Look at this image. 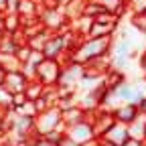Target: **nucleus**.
Here are the masks:
<instances>
[{
	"label": "nucleus",
	"instance_id": "f257e3e1",
	"mask_svg": "<svg viewBox=\"0 0 146 146\" xmlns=\"http://www.w3.org/2000/svg\"><path fill=\"white\" fill-rule=\"evenodd\" d=\"M59 124H61V110L57 106H51L49 110L36 114V118H35V132L39 136H45L49 130L57 128Z\"/></svg>",
	"mask_w": 146,
	"mask_h": 146
},
{
	"label": "nucleus",
	"instance_id": "f03ea898",
	"mask_svg": "<svg viewBox=\"0 0 146 146\" xmlns=\"http://www.w3.org/2000/svg\"><path fill=\"white\" fill-rule=\"evenodd\" d=\"M59 75H61V65L57 63V59H43L36 67V79L43 81L45 85H57L59 83Z\"/></svg>",
	"mask_w": 146,
	"mask_h": 146
},
{
	"label": "nucleus",
	"instance_id": "7ed1b4c3",
	"mask_svg": "<svg viewBox=\"0 0 146 146\" xmlns=\"http://www.w3.org/2000/svg\"><path fill=\"white\" fill-rule=\"evenodd\" d=\"M106 47H108V35L106 36H91V41L77 51L75 59L77 61H91V59L100 57V55H104Z\"/></svg>",
	"mask_w": 146,
	"mask_h": 146
},
{
	"label": "nucleus",
	"instance_id": "20e7f679",
	"mask_svg": "<svg viewBox=\"0 0 146 146\" xmlns=\"http://www.w3.org/2000/svg\"><path fill=\"white\" fill-rule=\"evenodd\" d=\"M29 77L21 69H14V71H6L4 75V81H2V87L8 91V94H14V91H25L27 85H29Z\"/></svg>",
	"mask_w": 146,
	"mask_h": 146
},
{
	"label": "nucleus",
	"instance_id": "39448f33",
	"mask_svg": "<svg viewBox=\"0 0 146 146\" xmlns=\"http://www.w3.org/2000/svg\"><path fill=\"white\" fill-rule=\"evenodd\" d=\"M41 51H43V55L47 59H57L63 51H67L63 35H49V39L45 41V45H43Z\"/></svg>",
	"mask_w": 146,
	"mask_h": 146
},
{
	"label": "nucleus",
	"instance_id": "423d86ee",
	"mask_svg": "<svg viewBox=\"0 0 146 146\" xmlns=\"http://www.w3.org/2000/svg\"><path fill=\"white\" fill-rule=\"evenodd\" d=\"M67 136H69V138H73L77 144H81V146H83L85 142H89L91 138H94V126H89V124H85V122L81 120V122H77V124L69 126Z\"/></svg>",
	"mask_w": 146,
	"mask_h": 146
},
{
	"label": "nucleus",
	"instance_id": "0eeeda50",
	"mask_svg": "<svg viewBox=\"0 0 146 146\" xmlns=\"http://www.w3.org/2000/svg\"><path fill=\"white\" fill-rule=\"evenodd\" d=\"M2 27H4V33H16L23 29V18L18 12H4L2 14Z\"/></svg>",
	"mask_w": 146,
	"mask_h": 146
},
{
	"label": "nucleus",
	"instance_id": "6e6552de",
	"mask_svg": "<svg viewBox=\"0 0 146 146\" xmlns=\"http://www.w3.org/2000/svg\"><path fill=\"white\" fill-rule=\"evenodd\" d=\"M0 65H2L4 71L21 69V61L16 59V55H14V53H0Z\"/></svg>",
	"mask_w": 146,
	"mask_h": 146
},
{
	"label": "nucleus",
	"instance_id": "1a4fd4ad",
	"mask_svg": "<svg viewBox=\"0 0 146 146\" xmlns=\"http://www.w3.org/2000/svg\"><path fill=\"white\" fill-rule=\"evenodd\" d=\"M25 91H27V98H29V100H36V98H39L43 91H45V83H43V81H39V79L35 77V79H31V81H29V85H27V89H25Z\"/></svg>",
	"mask_w": 146,
	"mask_h": 146
},
{
	"label": "nucleus",
	"instance_id": "9d476101",
	"mask_svg": "<svg viewBox=\"0 0 146 146\" xmlns=\"http://www.w3.org/2000/svg\"><path fill=\"white\" fill-rule=\"evenodd\" d=\"M106 134L110 136V140H112V142H116V144H122V142L128 138L126 130H122V128H116V126H112V128H110V130H108Z\"/></svg>",
	"mask_w": 146,
	"mask_h": 146
},
{
	"label": "nucleus",
	"instance_id": "9b49d317",
	"mask_svg": "<svg viewBox=\"0 0 146 146\" xmlns=\"http://www.w3.org/2000/svg\"><path fill=\"white\" fill-rule=\"evenodd\" d=\"M118 120L120 122H134V118H136V110L132 108V106H126V108H120L118 110Z\"/></svg>",
	"mask_w": 146,
	"mask_h": 146
},
{
	"label": "nucleus",
	"instance_id": "f8f14e48",
	"mask_svg": "<svg viewBox=\"0 0 146 146\" xmlns=\"http://www.w3.org/2000/svg\"><path fill=\"white\" fill-rule=\"evenodd\" d=\"M31 53H33V49L29 47V43H25V45H21V47H18V51H16L14 55H16V59L21 61V65H23V63H27V61H29Z\"/></svg>",
	"mask_w": 146,
	"mask_h": 146
},
{
	"label": "nucleus",
	"instance_id": "ddd939ff",
	"mask_svg": "<svg viewBox=\"0 0 146 146\" xmlns=\"http://www.w3.org/2000/svg\"><path fill=\"white\" fill-rule=\"evenodd\" d=\"M33 146H57V144H55L53 140H49L47 136H35Z\"/></svg>",
	"mask_w": 146,
	"mask_h": 146
},
{
	"label": "nucleus",
	"instance_id": "4468645a",
	"mask_svg": "<svg viewBox=\"0 0 146 146\" xmlns=\"http://www.w3.org/2000/svg\"><path fill=\"white\" fill-rule=\"evenodd\" d=\"M18 4H21V0H6L4 12H16V10H18Z\"/></svg>",
	"mask_w": 146,
	"mask_h": 146
},
{
	"label": "nucleus",
	"instance_id": "2eb2a0df",
	"mask_svg": "<svg viewBox=\"0 0 146 146\" xmlns=\"http://www.w3.org/2000/svg\"><path fill=\"white\" fill-rule=\"evenodd\" d=\"M57 146H81V144H77V142L73 140V138H69V136L65 134V136L59 140V144H57Z\"/></svg>",
	"mask_w": 146,
	"mask_h": 146
},
{
	"label": "nucleus",
	"instance_id": "dca6fc26",
	"mask_svg": "<svg viewBox=\"0 0 146 146\" xmlns=\"http://www.w3.org/2000/svg\"><path fill=\"white\" fill-rule=\"evenodd\" d=\"M100 2L104 4V8H106V10H112V8L120 6V0H100Z\"/></svg>",
	"mask_w": 146,
	"mask_h": 146
},
{
	"label": "nucleus",
	"instance_id": "f3484780",
	"mask_svg": "<svg viewBox=\"0 0 146 146\" xmlns=\"http://www.w3.org/2000/svg\"><path fill=\"white\" fill-rule=\"evenodd\" d=\"M120 146H140V142H138V140H128V138H126Z\"/></svg>",
	"mask_w": 146,
	"mask_h": 146
},
{
	"label": "nucleus",
	"instance_id": "a211bd4d",
	"mask_svg": "<svg viewBox=\"0 0 146 146\" xmlns=\"http://www.w3.org/2000/svg\"><path fill=\"white\" fill-rule=\"evenodd\" d=\"M57 2H59V4H63V6H69L73 0H57Z\"/></svg>",
	"mask_w": 146,
	"mask_h": 146
},
{
	"label": "nucleus",
	"instance_id": "6ab92c4d",
	"mask_svg": "<svg viewBox=\"0 0 146 146\" xmlns=\"http://www.w3.org/2000/svg\"><path fill=\"white\" fill-rule=\"evenodd\" d=\"M4 8H6V0H0V12H4Z\"/></svg>",
	"mask_w": 146,
	"mask_h": 146
}]
</instances>
